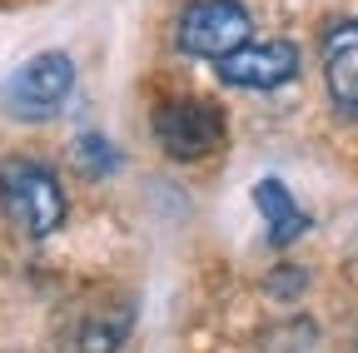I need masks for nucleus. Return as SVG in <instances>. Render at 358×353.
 Listing matches in <instances>:
<instances>
[{"mask_svg": "<svg viewBox=\"0 0 358 353\" xmlns=\"http://www.w3.org/2000/svg\"><path fill=\"white\" fill-rule=\"evenodd\" d=\"M65 189L55 180V169H45L40 159H0V214L30 239H45L65 224Z\"/></svg>", "mask_w": 358, "mask_h": 353, "instance_id": "f257e3e1", "label": "nucleus"}, {"mask_svg": "<svg viewBox=\"0 0 358 353\" xmlns=\"http://www.w3.org/2000/svg\"><path fill=\"white\" fill-rule=\"evenodd\" d=\"M70 90H75V60L65 50H40L0 85V100L15 120H55Z\"/></svg>", "mask_w": 358, "mask_h": 353, "instance_id": "f03ea898", "label": "nucleus"}, {"mask_svg": "<svg viewBox=\"0 0 358 353\" xmlns=\"http://www.w3.org/2000/svg\"><path fill=\"white\" fill-rule=\"evenodd\" d=\"M254 35V20L239 0H194L174 25V45L194 60H224Z\"/></svg>", "mask_w": 358, "mask_h": 353, "instance_id": "7ed1b4c3", "label": "nucleus"}, {"mask_svg": "<svg viewBox=\"0 0 358 353\" xmlns=\"http://www.w3.org/2000/svg\"><path fill=\"white\" fill-rule=\"evenodd\" d=\"M155 135L169 159H204L224 145V115L209 100H169L155 115Z\"/></svg>", "mask_w": 358, "mask_h": 353, "instance_id": "20e7f679", "label": "nucleus"}, {"mask_svg": "<svg viewBox=\"0 0 358 353\" xmlns=\"http://www.w3.org/2000/svg\"><path fill=\"white\" fill-rule=\"evenodd\" d=\"M299 75V45L289 40H244L219 60V80L234 90H279Z\"/></svg>", "mask_w": 358, "mask_h": 353, "instance_id": "39448f33", "label": "nucleus"}, {"mask_svg": "<svg viewBox=\"0 0 358 353\" xmlns=\"http://www.w3.org/2000/svg\"><path fill=\"white\" fill-rule=\"evenodd\" d=\"M324 85L343 120H358V20H338L324 35Z\"/></svg>", "mask_w": 358, "mask_h": 353, "instance_id": "423d86ee", "label": "nucleus"}, {"mask_svg": "<svg viewBox=\"0 0 358 353\" xmlns=\"http://www.w3.org/2000/svg\"><path fill=\"white\" fill-rule=\"evenodd\" d=\"M254 204H259L264 224H268V244H274V249H289L294 239L308 234V214H303V204L289 194L284 180H259V185H254Z\"/></svg>", "mask_w": 358, "mask_h": 353, "instance_id": "0eeeda50", "label": "nucleus"}, {"mask_svg": "<svg viewBox=\"0 0 358 353\" xmlns=\"http://www.w3.org/2000/svg\"><path fill=\"white\" fill-rule=\"evenodd\" d=\"M124 329H129V308L115 319V324H85V333H80V343H85V353H115L120 348V338H124Z\"/></svg>", "mask_w": 358, "mask_h": 353, "instance_id": "6e6552de", "label": "nucleus"}, {"mask_svg": "<svg viewBox=\"0 0 358 353\" xmlns=\"http://www.w3.org/2000/svg\"><path fill=\"white\" fill-rule=\"evenodd\" d=\"M75 154H80L85 174H110V169L120 164V154H115V150H110V140H100V135H80Z\"/></svg>", "mask_w": 358, "mask_h": 353, "instance_id": "1a4fd4ad", "label": "nucleus"}]
</instances>
